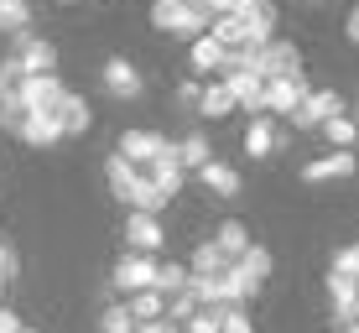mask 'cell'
Wrapping results in <instances>:
<instances>
[{
	"label": "cell",
	"instance_id": "cell-10",
	"mask_svg": "<svg viewBox=\"0 0 359 333\" xmlns=\"http://www.w3.org/2000/svg\"><path fill=\"white\" fill-rule=\"evenodd\" d=\"M16 57H21L27 73H57V47L47 42V36H36V32L16 36Z\"/></svg>",
	"mask_w": 359,
	"mask_h": 333
},
{
	"label": "cell",
	"instance_id": "cell-39",
	"mask_svg": "<svg viewBox=\"0 0 359 333\" xmlns=\"http://www.w3.org/2000/svg\"><path fill=\"white\" fill-rule=\"evenodd\" d=\"M135 333H177V323H167V318L162 323H135Z\"/></svg>",
	"mask_w": 359,
	"mask_h": 333
},
{
	"label": "cell",
	"instance_id": "cell-24",
	"mask_svg": "<svg viewBox=\"0 0 359 333\" xmlns=\"http://www.w3.org/2000/svg\"><path fill=\"white\" fill-rule=\"evenodd\" d=\"M126 307H130L135 323H162L167 318V297L162 292H135V297H126Z\"/></svg>",
	"mask_w": 359,
	"mask_h": 333
},
{
	"label": "cell",
	"instance_id": "cell-31",
	"mask_svg": "<svg viewBox=\"0 0 359 333\" xmlns=\"http://www.w3.org/2000/svg\"><path fill=\"white\" fill-rule=\"evenodd\" d=\"M328 302H333V307L359 302V281H349V276H333V271H328Z\"/></svg>",
	"mask_w": 359,
	"mask_h": 333
},
{
	"label": "cell",
	"instance_id": "cell-4",
	"mask_svg": "<svg viewBox=\"0 0 359 333\" xmlns=\"http://www.w3.org/2000/svg\"><path fill=\"white\" fill-rule=\"evenodd\" d=\"M156 271H162L156 255L126 250V255H120V266H115V287L126 292V297H135V292H156Z\"/></svg>",
	"mask_w": 359,
	"mask_h": 333
},
{
	"label": "cell",
	"instance_id": "cell-43",
	"mask_svg": "<svg viewBox=\"0 0 359 333\" xmlns=\"http://www.w3.org/2000/svg\"><path fill=\"white\" fill-rule=\"evenodd\" d=\"M333 333H344V328H333Z\"/></svg>",
	"mask_w": 359,
	"mask_h": 333
},
{
	"label": "cell",
	"instance_id": "cell-1",
	"mask_svg": "<svg viewBox=\"0 0 359 333\" xmlns=\"http://www.w3.org/2000/svg\"><path fill=\"white\" fill-rule=\"evenodd\" d=\"M151 27L193 47L198 36H208V27H214V16H208V11H198L193 0H151Z\"/></svg>",
	"mask_w": 359,
	"mask_h": 333
},
{
	"label": "cell",
	"instance_id": "cell-38",
	"mask_svg": "<svg viewBox=\"0 0 359 333\" xmlns=\"http://www.w3.org/2000/svg\"><path fill=\"white\" fill-rule=\"evenodd\" d=\"M0 333H27V323H21V313H11V307H0Z\"/></svg>",
	"mask_w": 359,
	"mask_h": 333
},
{
	"label": "cell",
	"instance_id": "cell-29",
	"mask_svg": "<svg viewBox=\"0 0 359 333\" xmlns=\"http://www.w3.org/2000/svg\"><path fill=\"white\" fill-rule=\"evenodd\" d=\"M99 328H104V333H135V318H130L126 302H115V307H104V313H99Z\"/></svg>",
	"mask_w": 359,
	"mask_h": 333
},
{
	"label": "cell",
	"instance_id": "cell-19",
	"mask_svg": "<svg viewBox=\"0 0 359 333\" xmlns=\"http://www.w3.org/2000/svg\"><path fill=\"white\" fill-rule=\"evenodd\" d=\"M177 162H182V172H203L208 162H214V146H208L203 130H193V135L177 141Z\"/></svg>",
	"mask_w": 359,
	"mask_h": 333
},
{
	"label": "cell",
	"instance_id": "cell-12",
	"mask_svg": "<svg viewBox=\"0 0 359 333\" xmlns=\"http://www.w3.org/2000/svg\"><path fill=\"white\" fill-rule=\"evenodd\" d=\"M146 177L156 182V193H162L167 203L177 198V193H182V177H188V172H182V162H177V146H167V151L156 156L151 167H146Z\"/></svg>",
	"mask_w": 359,
	"mask_h": 333
},
{
	"label": "cell",
	"instance_id": "cell-34",
	"mask_svg": "<svg viewBox=\"0 0 359 333\" xmlns=\"http://www.w3.org/2000/svg\"><path fill=\"white\" fill-rule=\"evenodd\" d=\"M333 276H349V281H359V245H344V250L333 255Z\"/></svg>",
	"mask_w": 359,
	"mask_h": 333
},
{
	"label": "cell",
	"instance_id": "cell-7",
	"mask_svg": "<svg viewBox=\"0 0 359 333\" xmlns=\"http://www.w3.org/2000/svg\"><path fill=\"white\" fill-rule=\"evenodd\" d=\"M307 94H313V89H307L302 73H297V79H271L266 83V115H297Z\"/></svg>",
	"mask_w": 359,
	"mask_h": 333
},
{
	"label": "cell",
	"instance_id": "cell-9",
	"mask_svg": "<svg viewBox=\"0 0 359 333\" xmlns=\"http://www.w3.org/2000/svg\"><path fill=\"white\" fill-rule=\"evenodd\" d=\"M99 79H104V89L115 94V100H141V73H135L130 57H104Z\"/></svg>",
	"mask_w": 359,
	"mask_h": 333
},
{
	"label": "cell",
	"instance_id": "cell-21",
	"mask_svg": "<svg viewBox=\"0 0 359 333\" xmlns=\"http://www.w3.org/2000/svg\"><path fill=\"white\" fill-rule=\"evenodd\" d=\"M208 36H214L224 53H240V47H250V27H245L240 16H219L214 27H208Z\"/></svg>",
	"mask_w": 359,
	"mask_h": 333
},
{
	"label": "cell",
	"instance_id": "cell-17",
	"mask_svg": "<svg viewBox=\"0 0 359 333\" xmlns=\"http://www.w3.org/2000/svg\"><path fill=\"white\" fill-rule=\"evenodd\" d=\"M104 177H109V193H115V198L126 203L130 193H135V182H141V167H130L126 156L115 151V156H104Z\"/></svg>",
	"mask_w": 359,
	"mask_h": 333
},
{
	"label": "cell",
	"instance_id": "cell-20",
	"mask_svg": "<svg viewBox=\"0 0 359 333\" xmlns=\"http://www.w3.org/2000/svg\"><path fill=\"white\" fill-rule=\"evenodd\" d=\"M276 125H271V115H255L250 120V130H245V156H271L276 151Z\"/></svg>",
	"mask_w": 359,
	"mask_h": 333
},
{
	"label": "cell",
	"instance_id": "cell-35",
	"mask_svg": "<svg viewBox=\"0 0 359 333\" xmlns=\"http://www.w3.org/2000/svg\"><path fill=\"white\" fill-rule=\"evenodd\" d=\"M198 100H203V83H198V79H182V83H177V104H182V109H198Z\"/></svg>",
	"mask_w": 359,
	"mask_h": 333
},
{
	"label": "cell",
	"instance_id": "cell-5",
	"mask_svg": "<svg viewBox=\"0 0 359 333\" xmlns=\"http://www.w3.org/2000/svg\"><path fill=\"white\" fill-rule=\"evenodd\" d=\"M333 115H349V109H344V100H339L333 89H313V94L302 100V109L292 115V125H297V130H323Z\"/></svg>",
	"mask_w": 359,
	"mask_h": 333
},
{
	"label": "cell",
	"instance_id": "cell-16",
	"mask_svg": "<svg viewBox=\"0 0 359 333\" xmlns=\"http://www.w3.org/2000/svg\"><path fill=\"white\" fill-rule=\"evenodd\" d=\"M198 182H203L214 198H234V193H240V172H234L229 162H219V156H214L203 172H198Z\"/></svg>",
	"mask_w": 359,
	"mask_h": 333
},
{
	"label": "cell",
	"instance_id": "cell-42",
	"mask_svg": "<svg viewBox=\"0 0 359 333\" xmlns=\"http://www.w3.org/2000/svg\"><path fill=\"white\" fill-rule=\"evenodd\" d=\"M63 6H73V0H63Z\"/></svg>",
	"mask_w": 359,
	"mask_h": 333
},
{
	"label": "cell",
	"instance_id": "cell-37",
	"mask_svg": "<svg viewBox=\"0 0 359 333\" xmlns=\"http://www.w3.org/2000/svg\"><path fill=\"white\" fill-rule=\"evenodd\" d=\"M11 276H16V250L0 240V281H11Z\"/></svg>",
	"mask_w": 359,
	"mask_h": 333
},
{
	"label": "cell",
	"instance_id": "cell-33",
	"mask_svg": "<svg viewBox=\"0 0 359 333\" xmlns=\"http://www.w3.org/2000/svg\"><path fill=\"white\" fill-rule=\"evenodd\" d=\"M198 11H208V16H245V6H250V0H193Z\"/></svg>",
	"mask_w": 359,
	"mask_h": 333
},
{
	"label": "cell",
	"instance_id": "cell-30",
	"mask_svg": "<svg viewBox=\"0 0 359 333\" xmlns=\"http://www.w3.org/2000/svg\"><path fill=\"white\" fill-rule=\"evenodd\" d=\"M240 271H245L250 281H266V276H271V250H266V245H250V250H245V261H240Z\"/></svg>",
	"mask_w": 359,
	"mask_h": 333
},
{
	"label": "cell",
	"instance_id": "cell-3",
	"mask_svg": "<svg viewBox=\"0 0 359 333\" xmlns=\"http://www.w3.org/2000/svg\"><path fill=\"white\" fill-rule=\"evenodd\" d=\"M250 73H261V79L271 83V79H297L302 73V53H297L292 42H271V47H261V53H250Z\"/></svg>",
	"mask_w": 359,
	"mask_h": 333
},
{
	"label": "cell",
	"instance_id": "cell-13",
	"mask_svg": "<svg viewBox=\"0 0 359 333\" xmlns=\"http://www.w3.org/2000/svg\"><path fill=\"white\" fill-rule=\"evenodd\" d=\"M354 167H359V156H354V151H328V156H318V162H307V167H302V182L354 177Z\"/></svg>",
	"mask_w": 359,
	"mask_h": 333
},
{
	"label": "cell",
	"instance_id": "cell-25",
	"mask_svg": "<svg viewBox=\"0 0 359 333\" xmlns=\"http://www.w3.org/2000/svg\"><path fill=\"white\" fill-rule=\"evenodd\" d=\"M27 27H32V0H0V32L27 36Z\"/></svg>",
	"mask_w": 359,
	"mask_h": 333
},
{
	"label": "cell",
	"instance_id": "cell-22",
	"mask_svg": "<svg viewBox=\"0 0 359 333\" xmlns=\"http://www.w3.org/2000/svg\"><path fill=\"white\" fill-rule=\"evenodd\" d=\"M21 141H27V146H57V141H63V125H57V115H27Z\"/></svg>",
	"mask_w": 359,
	"mask_h": 333
},
{
	"label": "cell",
	"instance_id": "cell-40",
	"mask_svg": "<svg viewBox=\"0 0 359 333\" xmlns=\"http://www.w3.org/2000/svg\"><path fill=\"white\" fill-rule=\"evenodd\" d=\"M344 32H349V42L359 47V11H354V16H349V21H344Z\"/></svg>",
	"mask_w": 359,
	"mask_h": 333
},
{
	"label": "cell",
	"instance_id": "cell-32",
	"mask_svg": "<svg viewBox=\"0 0 359 333\" xmlns=\"http://www.w3.org/2000/svg\"><path fill=\"white\" fill-rule=\"evenodd\" d=\"M219 333H255L245 307H219Z\"/></svg>",
	"mask_w": 359,
	"mask_h": 333
},
{
	"label": "cell",
	"instance_id": "cell-36",
	"mask_svg": "<svg viewBox=\"0 0 359 333\" xmlns=\"http://www.w3.org/2000/svg\"><path fill=\"white\" fill-rule=\"evenodd\" d=\"M188 333H219V307H203V313L193 318V323H182Z\"/></svg>",
	"mask_w": 359,
	"mask_h": 333
},
{
	"label": "cell",
	"instance_id": "cell-15",
	"mask_svg": "<svg viewBox=\"0 0 359 333\" xmlns=\"http://www.w3.org/2000/svg\"><path fill=\"white\" fill-rule=\"evenodd\" d=\"M53 115H57V125H63V135H83V130L94 125V109H89V100H83V94H68Z\"/></svg>",
	"mask_w": 359,
	"mask_h": 333
},
{
	"label": "cell",
	"instance_id": "cell-8",
	"mask_svg": "<svg viewBox=\"0 0 359 333\" xmlns=\"http://www.w3.org/2000/svg\"><path fill=\"white\" fill-rule=\"evenodd\" d=\"M126 245H130L135 255H156L167 245L162 219H156V214H126Z\"/></svg>",
	"mask_w": 359,
	"mask_h": 333
},
{
	"label": "cell",
	"instance_id": "cell-23",
	"mask_svg": "<svg viewBox=\"0 0 359 333\" xmlns=\"http://www.w3.org/2000/svg\"><path fill=\"white\" fill-rule=\"evenodd\" d=\"M234 261H229V255L224 250H219V245L214 240H203V245H198V250H193V276H224V271H229Z\"/></svg>",
	"mask_w": 359,
	"mask_h": 333
},
{
	"label": "cell",
	"instance_id": "cell-11",
	"mask_svg": "<svg viewBox=\"0 0 359 333\" xmlns=\"http://www.w3.org/2000/svg\"><path fill=\"white\" fill-rule=\"evenodd\" d=\"M219 83H229V94H234V104L240 109H250V115H266V79L261 73H229V79H219Z\"/></svg>",
	"mask_w": 359,
	"mask_h": 333
},
{
	"label": "cell",
	"instance_id": "cell-28",
	"mask_svg": "<svg viewBox=\"0 0 359 333\" xmlns=\"http://www.w3.org/2000/svg\"><path fill=\"white\" fill-rule=\"evenodd\" d=\"M188 281H193V271L188 266H177V261H162V271H156V292L172 302L177 292H188Z\"/></svg>",
	"mask_w": 359,
	"mask_h": 333
},
{
	"label": "cell",
	"instance_id": "cell-41",
	"mask_svg": "<svg viewBox=\"0 0 359 333\" xmlns=\"http://www.w3.org/2000/svg\"><path fill=\"white\" fill-rule=\"evenodd\" d=\"M0 292H6V281H0Z\"/></svg>",
	"mask_w": 359,
	"mask_h": 333
},
{
	"label": "cell",
	"instance_id": "cell-45",
	"mask_svg": "<svg viewBox=\"0 0 359 333\" xmlns=\"http://www.w3.org/2000/svg\"><path fill=\"white\" fill-rule=\"evenodd\" d=\"M354 11H359V6H354Z\"/></svg>",
	"mask_w": 359,
	"mask_h": 333
},
{
	"label": "cell",
	"instance_id": "cell-14",
	"mask_svg": "<svg viewBox=\"0 0 359 333\" xmlns=\"http://www.w3.org/2000/svg\"><path fill=\"white\" fill-rule=\"evenodd\" d=\"M224 47L214 42V36H198V42L188 47V68H193V79H208V73H224Z\"/></svg>",
	"mask_w": 359,
	"mask_h": 333
},
{
	"label": "cell",
	"instance_id": "cell-26",
	"mask_svg": "<svg viewBox=\"0 0 359 333\" xmlns=\"http://www.w3.org/2000/svg\"><path fill=\"white\" fill-rule=\"evenodd\" d=\"M229 109H240V104H234V94H229V83H203V100H198V115L219 120V115H229Z\"/></svg>",
	"mask_w": 359,
	"mask_h": 333
},
{
	"label": "cell",
	"instance_id": "cell-6",
	"mask_svg": "<svg viewBox=\"0 0 359 333\" xmlns=\"http://www.w3.org/2000/svg\"><path fill=\"white\" fill-rule=\"evenodd\" d=\"M167 146H172V141H167V135H156V130H126V135H120V146H115V151L126 156L130 167H151L156 156L167 151Z\"/></svg>",
	"mask_w": 359,
	"mask_h": 333
},
{
	"label": "cell",
	"instance_id": "cell-18",
	"mask_svg": "<svg viewBox=\"0 0 359 333\" xmlns=\"http://www.w3.org/2000/svg\"><path fill=\"white\" fill-rule=\"evenodd\" d=\"M214 245H219V250H224V255H229V261H234V266H240V261H245V250H250V245H255V240H250V229H245V224H240V219H224V224H219V229H214Z\"/></svg>",
	"mask_w": 359,
	"mask_h": 333
},
{
	"label": "cell",
	"instance_id": "cell-2",
	"mask_svg": "<svg viewBox=\"0 0 359 333\" xmlns=\"http://www.w3.org/2000/svg\"><path fill=\"white\" fill-rule=\"evenodd\" d=\"M16 100L27 104V115H53V109L68 100V89H63L57 73H27L21 89H16Z\"/></svg>",
	"mask_w": 359,
	"mask_h": 333
},
{
	"label": "cell",
	"instance_id": "cell-44",
	"mask_svg": "<svg viewBox=\"0 0 359 333\" xmlns=\"http://www.w3.org/2000/svg\"><path fill=\"white\" fill-rule=\"evenodd\" d=\"M27 333H36V328H27Z\"/></svg>",
	"mask_w": 359,
	"mask_h": 333
},
{
	"label": "cell",
	"instance_id": "cell-27",
	"mask_svg": "<svg viewBox=\"0 0 359 333\" xmlns=\"http://www.w3.org/2000/svg\"><path fill=\"white\" fill-rule=\"evenodd\" d=\"M323 135H328L333 151H354V141H359V120H354V115H333L328 125H323Z\"/></svg>",
	"mask_w": 359,
	"mask_h": 333
}]
</instances>
